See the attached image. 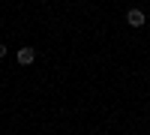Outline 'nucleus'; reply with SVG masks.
Masks as SVG:
<instances>
[{
    "mask_svg": "<svg viewBox=\"0 0 150 135\" xmlns=\"http://www.w3.org/2000/svg\"><path fill=\"white\" fill-rule=\"evenodd\" d=\"M33 57H36V51H33L30 45H24L21 51H18V63H24V66H27V63H33Z\"/></svg>",
    "mask_w": 150,
    "mask_h": 135,
    "instance_id": "obj_1",
    "label": "nucleus"
},
{
    "mask_svg": "<svg viewBox=\"0 0 150 135\" xmlns=\"http://www.w3.org/2000/svg\"><path fill=\"white\" fill-rule=\"evenodd\" d=\"M126 21L132 24V27H141V24H144V12H141V9H129Z\"/></svg>",
    "mask_w": 150,
    "mask_h": 135,
    "instance_id": "obj_2",
    "label": "nucleus"
},
{
    "mask_svg": "<svg viewBox=\"0 0 150 135\" xmlns=\"http://www.w3.org/2000/svg\"><path fill=\"white\" fill-rule=\"evenodd\" d=\"M0 57H6V45H0Z\"/></svg>",
    "mask_w": 150,
    "mask_h": 135,
    "instance_id": "obj_3",
    "label": "nucleus"
}]
</instances>
